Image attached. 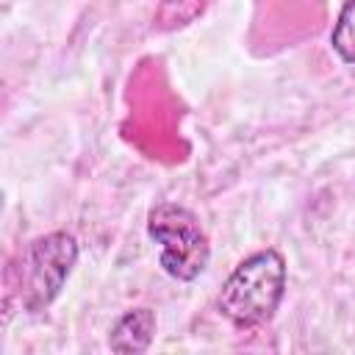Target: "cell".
I'll use <instances>...</instances> for the list:
<instances>
[{
    "mask_svg": "<svg viewBox=\"0 0 355 355\" xmlns=\"http://www.w3.org/2000/svg\"><path fill=\"white\" fill-rule=\"evenodd\" d=\"M147 236L158 244V263L169 277L191 283L208 269L211 244L191 208L169 200L155 202L147 211Z\"/></svg>",
    "mask_w": 355,
    "mask_h": 355,
    "instance_id": "3",
    "label": "cell"
},
{
    "mask_svg": "<svg viewBox=\"0 0 355 355\" xmlns=\"http://www.w3.org/2000/svg\"><path fill=\"white\" fill-rule=\"evenodd\" d=\"M288 266L280 250L263 247L241 258L216 294V311L236 330H255L272 322L283 302Z\"/></svg>",
    "mask_w": 355,
    "mask_h": 355,
    "instance_id": "2",
    "label": "cell"
},
{
    "mask_svg": "<svg viewBox=\"0 0 355 355\" xmlns=\"http://www.w3.org/2000/svg\"><path fill=\"white\" fill-rule=\"evenodd\" d=\"M214 0H161L155 14H153V28L161 33H172V31H183L191 22H197Z\"/></svg>",
    "mask_w": 355,
    "mask_h": 355,
    "instance_id": "5",
    "label": "cell"
},
{
    "mask_svg": "<svg viewBox=\"0 0 355 355\" xmlns=\"http://www.w3.org/2000/svg\"><path fill=\"white\" fill-rule=\"evenodd\" d=\"M330 47L344 64L355 67V0H344L330 31Z\"/></svg>",
    "mask_w": 355,
    "mask_h": 355,
    "instance_id": "6",
    "label": "cell"
},
{
    "mask_svg": "<svg viewBox=\"0 0 355 355\" xmlns=\"http://www.w3.org/2000/svg\"><path fill=\"white\" fill-rule=\"evenodd\" d=\"M155 327H158V319L153 308H144V305L130 308L111 324L108 347L111 352H119V355H141L150 349L155 338Z\"/></svg>",
    "mask_w": 355,
    "mask_h": 355,
    "instance_id": "4",
    "label": "cell"
},
{
    "mask_svg": "<svg viewBox=\"0 0 355 355\" xmlns=\"http://www.w3.org/2000/svg\"><path fill=\"white\" fill-rule=\"evenodd\" d=\"M78 241L67 230L31 239L6 266V311L19 302L28 313L47 311L78 263Z\"/></svg>",
    "mask_w": 355,
    "mask_h": 355,
    "instance_id": "1",
    "label": "cell"
}]
</instances>
